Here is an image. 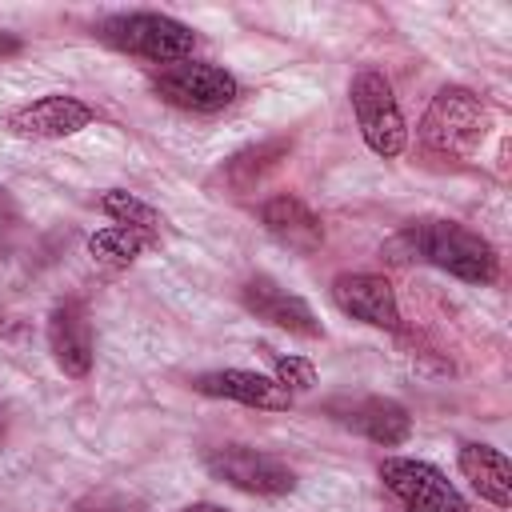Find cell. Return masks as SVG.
Returning <instances> with one entry per match:
<instances>
[{
    "label": "cell",
    "instance_id": "obj_16",
    "mask_svg": "<svg viewBox=\"0 0 512 512\" xmlns=\"http://www.w3.org/2000/svg\"><path fill=\"white\" fill-rule=\"evenodd\" d=\"M288 148H292V140H264V144H252V148L236 152V156L224 164V180H228L236 192H248V188H256L268 172L280 168V160L288 156Z\"/></svg>",
    "mask_w": 512,
    "mask_h": 512
},
{
    "label": "cell",
    "instance_id": "obj_7",
    "mask_svg": "<svg viewBox=\"0 0 512 512\" xmlns=\"http://www.w3.org/2000/svg\"><path fill=\"white\" fill-rule=\"evenodd\" d=\"M204 468L240 488V492H252V496H284L296 488V472L272 456V452H260V448H248V444H220L204 456Z\"/></svg>",
    "mask_w": 512,
    "mask_h": 512
},
{
    "label": "cell",
    "instance_id": "obj_21",
    "mask_svg": "<svg viewBox=\"0 0 512 512\" xmlns=\"http://www.w3.org/2000/svg\"><path fill=\"white\" fill-rule=\"evenodd\" d=\"M176 512H232V508H224V504H208V500H200V504H184V508H176Z\"/></svg>",
    "mask_w": 512,
    "mask_h": 512
},
{
    "label": "cell",
    "instance_id": "obj_19",
    "mask_svg": "<svg viewBox=\"0 0 512 512\" xmlns=\"http://www.w3.org/2000/svg\"><path fill=\"white\" fill-rule=\"evenodd\" d=\"M272 380L280 384V388H288L292 396L296 392H308V388H316V364L312 360H304V356H284V352H272Z\"/></svg>",
    "mask_w": 512,
    "mask_h": 512
},
{
    "label": "cell",
    "instance_id": "obj_15",
    "mask_svg": "<svg viewBox=\"0 0 512 512\" xmlns=\"http://www.w3.org/2000/svg\"><path fill=\"white\" fill-rule=\"evenodd\" d=\"M348 424H352L356 432H364V436H368L372 444H380V448H396V444H404L408 432H412L408 408H404L400 400H392V396H364V400H356L352 412H348Z\"/></svg>",
    "mask_w": 512,
    "mask_h": 512
},
{
    "label": "cell",
    "instance_id": "obj_3",
    "mask_svg": "<svg viewBox=\"0 0 512 512\" xmlns=\"http://www.w3.org/2000/svg\"><path fill=\"white\" fill-rule=\"evenodd\" d=\"M100 40L112 44L116 52L140 56V60L160 64V68L192 60V48H196V32L184 20L164 16V12H120V16H108L100 24Z\"/></svg>",
    "mask_w": 512,
    "mask_h": 512
},
{
    "label": "cell",
    "instance_id": "obj_20",
    "mask_svg": "<svg viewBox=\"0 0 512 512\" xmlns=\"http://www.w3.org/2000/svg\"><path fill=\"white\" fill-rule=\"evenodd\" d=\"M20 48H24V40H20L16 32H4V28H0V60H4V56H16Z\"/></svg>",
    "mask_w": 512,
    "mask_h": 512
},
{
    "label": "cell",
    "instance_id": "obj_11",
    "mask_svg": "<svg viewBox=\"0 0 512 512\" xmlns=\"http://www.w3.org/2000/svg\"><path fill=\"white\" fill-rule=\"evenodd\" d=\"M240 300H244V308L252 316H260V320H268V324H276V328H284L292 336H304V340L324 336V328H320L316 312L308 308V300L288 292V288H280L272 276H252L240 288Z\"/></svg>",
    "mask_w": 512,
    "mask_h": 512
},
{
    "label": "cell",
    "instance_id": "obj_18",
    "mask_svg": "<svg viewBox=\"0 0 512 512\" xmlns=\"http://www.w3.org/2000/svg\"><path fill=\"white\" fill-rule=\"evenodd\" d=\"M100 208H104V216H112L116 224H124V228H132V232H144L148 240L160 244L164 216H160L148 200H140L136 192H128V188H108V192L100 196Z\"/></svg>",
    "mask_w": 512,
    "mask_h": 512
},
{
    "label": "cell",
    "instance_id": "obj_8",
    "mask_svg": "<svg viewBox=\"0 0 512 512\" xmlns=\"http://www.w3.org/2000/svg\"><path fill=\"white\" fill-rule=\"evenodd\" d=\"M88 124H92V108L80 96H68V92L36 96V100L12 108L8 120H4V128L12 136H24V140H64V136H76Z\"/></svg>",
    "mask_w": 512,
    "mask_h": 512
},
{
    "label": "cell",
    "instance_id": "obj_13",
    "mask_svg": "<svg viewBox=\"0 0 512 512\" xmlns=\"http://www.w3.org/2000/svg\"><path fill=\"white\" fill-rule=\"evenodd\" d=\"M260 220H264V228H268L280 244H288V248L300 252V256H312V252L324 244V220H320L300 196H292V192H280V196L264 200Z\"/></svg>",
    "mask_w": 512,
    "mask_h": 512
},
{
    "label": "cell",
    "instance_id": "obj_6",
    "mask_svg": "<svg viewBox=\"0 0 512 512\" xmlns=\"http://www.w3.org/2000/svg\"><path fill=\"white\" fill-rule=\"evenodd\" d=\"M384 488L404 504V512H468L460 488L428 460L416 456H384L380 460Z\"/></svg>",
    "mask_w": 512,
    "mask_h": 512
},
{
    "label": "cell",
    "instance_id": "obj_17",
    "mask_svg": "<svg viewBox=\"0 0 512 512\" xmlns=\"http://www.w3.org/2000/svg\"><path fill=\"white\" fill-rule=\"evenodd\" d=\"M156 240H148L144 232H132L124 224H108L100 232L88 236V256L96 264H108V268H128L136 256H144Z\"/></svg>",
    "mask_w": 512,
    "mask_h": 512
},
{
    "label": "cell",
    "instance_id": "obj_4",
    "mask_svg": "<svg viewBox=\"0 0 512 512\" xmlns=\"http://www.w3.org/2000/svg\"><path fill=\"white\" fill-rule=\"evenodd\" d=\"M348 100H352L356 128L376 156L392 160L408 148V124H404L400 100L392 92V80L380 68H360L348 84Z\"/></svg>",
    "mask_w": 512,
    "mask_h": 512
},
{
    "label": "cell",
    "instance_id": "obj_22",
    "mask_svg": "<svg viewBox=\"0 0 512 512\" xmlns=\"http://www.w3.org/2000/svg\"><path fill=\"white\" fill-rule=\"evenodd\" d=\"M4 428H8V408L0 404V436H4Z\"/></svg>",
    "mask_w": 512,
    "mask_h": 512
},
{
    "label": "cell",
    "instance_id": "obj_12",
    "mask_svg": "<svg viewBox=\"0 0 512 512\" xmlns=\"http://www.w3.org/2000/svg\"><path fill=\"white\" fill-rule=\"evenodd\" d=\"M192 388L200 396H216V400H236L244 408H260V412H284L292 408V392L280 388L272 376L252 372V368H216V372H200L192 380Z\"/></svg>",
    "mask_w": 512,
    "mask_h": 512
},
{
    "label": "cell",
    "instance_id": "obj_1",
    "mask_svg": "<svg viewBox=\"0 0 512 512\" xmlns=\"http://www.w3.org/2000/svg\"><path fill=\"white\" fill-rule=\"evenodd\" d=\"M384 252H388V260H428V264H436L448 276L468 280V284H492L500 272L496 248L480 232H472L456 220L408 224L404 232H396L384 244Z\"/></svg>",
    "mask_w": 512,
    "mask_h": 512
},
{
    "label": "cell",
    "instance_id": "obj_5",
    "mask_svg": "<svg viewBox=\"0 0 512 512\" xmlns=\"http://www.w3.org/2000/svg\"><path fill=\"white\" fill-rule=\"evenodd\" d=\"M152 88L160 100L184 112H220L240 96V80L228 68L204 64V60H180V64L156 68Z\"/></svg>",
    "mask_w": 512,
    "mask_h": 512
},
{
    "label": "cell",
    "instance_id": "obj_2",
    "mask_svg": "<svg viewBox=\"0 0 512 512\" xmlns=\"http://www.w3.org/2000/svg\"><path fill=\"white\" fill-rule=\"evenodd\" d=\"M488 124H492L488 104L472 88L444 84L424 108L420 144L440 160H472L488 136Z\"/></svg>",
    "mask_w": 512,
    "mask_h": 512
},
{
    "label": "cell",
    "instance_id": "obj_10",
    "mask_svg": "<svg viewBox=\"0 0 512 512\" xmlns=\"http://www.w3.org/2000/svg\"><path fill=\"white\" fill-rule=\"evenodd\" d=\"M48 348H52V360L64 376L72 380H84L92 372V356H96V336H92V320H88V308L84 300L68 296L52 308L48 316Z\"/></svg>",
    "mask_w": 512,
    "mask_h": 512
},
{
    "label": "cell",
    "instance_id": "obj_9",
    "mask_svg": "<svg viewBox=\"0 0 512 512\" xmlns=\"http://www.w3.org/2000/svg\"><path fill=\"white\" fill-rule=\"evenodd\" d=\"M332 300L344 316L368 324V328H384L396 332L400 328V304H396V288L388 284V276L376 272H340L332 280Z\"/></svg>",
    "mask_w": 512,
    "mask_h": 512
},
{
    "label": "cell",
    "instance_id": "obj_14",
    "mask_svg": "<svg viewBox=\"0 0 512 512\" xmlns=\"http://www.w3.org/2000/svg\"><path fill=\"white\" fill-rule=\"evenodd\" d=\"M460 476L472 484V492L480 500H488L492 508H512V464L500 448L492 444H464L460 456Z\"/></svg>",
    "mask_w": 512,
    "mask_h": 512
}]
</instances>
